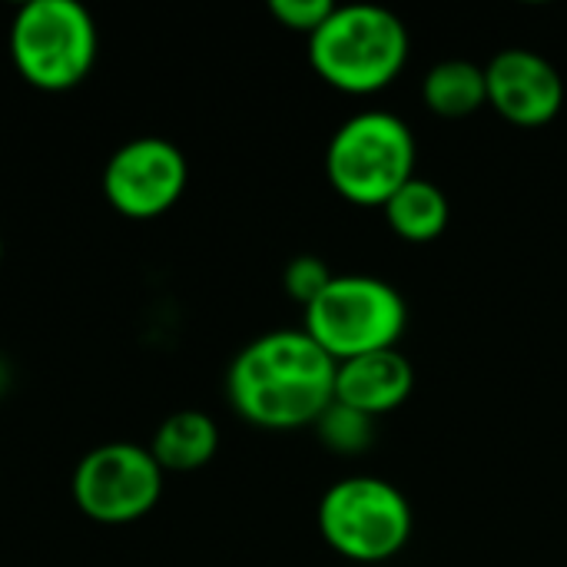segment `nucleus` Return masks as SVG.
Returning a JSON list of instances; mask_svg holds the SVG:
<instances>
[{
	"instance_id": "1",
	"label": "nucleus",
	"mask_w": 567,
	"mask_h": 567,
	"mask_svg": "<svg viewBox=\"0 0 567 567\" xmlns=\"http://www.w3.org/2000/svg\"><path fill=\"white\" fill-rule=\"evenodd\" d=\"M336 369L306 329L252 339L226 372V395L239 419L269 432L316 425L336 402Z\"/></svg>"
},
{
	"instance_id": "2",
	"label": "nucleus",
	"mask_w": 567,
	"mask_h": 567,
	"mask_svg": "<svg viewBox=\"0 0 567 567\" xmlns=\"http://www.w3.org/2000/svg\"><path fill=\"white\" fill-rule=\"evenodd\" d=\"M409 47V27L392 10L349 3L336 7L309 37V63L332 90L369 96L385 90L405 70Z\"/></svg>"
},
{
	"instance_id": "3",
	"label": "nucleus",
	"mask_w": 567,
	"mask_h": 567,
	"mask_svg": "<svg viewBox=\"0 0 567 567\" xmlns=\"http://www.w3.org/2000/svg\"><path fill=\"white\" fill-rule=\"evenodd\" d=\"M412 126L385 110L349 116L329 140V186L355 206H385L409 179H415Z\"/></svg>"
},
{
	"instance_id": "4",
	"label": "nucleus",
	"mask_w": 567,
	"mask_h": 567,
	"mask_svg": "<svg viewBox=\"0 0 567 567\" xmlns=\"http://www.w3.org/2000/svg\"><path fill=\"white\" fill-rule=\"evenodd\" d=\"M409 326V306L395 286L375 276H332L306 309V336L336 362L395 349Z\"/></svg>"
},
{
	"instance_id": "5",
	"label": "nucleus",
	"mask_w": 567,
	"mask_h": 567,
	"mask_svg": "<svg viewBox=\"0 0 567 567\" xmlns=\"http://www.w3.org/2000/svg\"><path fill=\"white\" fill-rule=\"evenodd\" d=\"M96 23L76 0H30L10 23V60L17 73L47 93L73 90L96 60Z\"/></svg>"
},
{
	"instance_id": "6",
	"label": "nucleus",
	"mask_w": 567,
	"mask_h": 567,
	"mask_svg": "<svg viewBox=\"0 0 567 567\" xmlns=\"http://www.w3.org/2000/svg\"><path fill=\"white\" fill-rule=\"evenodd\" d=\"M412 525L409 498L375 475L342 478L319 502L322 542L355 565H382L395 558L409 545Z\"/></svg>"
},
{
	"instance_id": "7",
	"label": "nucleus",
	"mask_w": 567,
	"mask_h": 567,
	"mask_svg": "<svg viewBox=\"0 0 567 567\" xmlns=\"http://www.w3.org/2000/svg\"><path fill=\"white\" fill-rule=\"evenodd\" d=\"M163 468L153 452L133 442L90 449L73 472L76 508L100 525H130L150 515L163 495Z\"/></svg>"
},
{
	"instance_id": "8",
	"label": "nucleus",
	"mask_w": 567,
	"mask_h": 567,
	"mask_svg": "<svg viewBox=\"0 0 567 567\" xmlns=\"http://www.w3.org/2000/svg\"><path fill=\"white\" fill-rule=\"evenodd\" d=\"M189 166L176 143L136 136L123 143L103 169V196L126 219H156L186 193Z\"/></svg>"
},
{
	"instance_id": "9",
	"label": "nucleus",
	"mask_w": 567,
	"mask_h": 567,
	"mask_svg": "<svg viewBox=\"0 0 567 567\" xmlns=\"http://www.w3.org/2000/svg\"><path fill=\"white\" fill-rule=\"evenodd\" d=\"M485 83L488 106L512 126H548L565 106V80L558 66L528 47L498 50L485 66Z\"/></svg>"
},
{
	"instance_id": "10",
	"label": "nucleus",
	"mask_w": 567,
	"mask_h": 567,
	"mask_svg": "<svg viewBox=\"0 0 567 567\" xmlns=\"http://www.w3.org/2000/svg\"><path fill=\"white\" fill-rule=\"evenodd\" d=\"M415 389V369L399 349L369 352L336 369V402L375 419L402 409Z\"/></svg>"
},
{
	"instance_id": "11",
	"label": "nucleus",
	"mask_w": 567,
	"mask_h": 567,
	"mask_svg": "<svg viewBox=\"0 0 567 567\" xmlns=\"http://www.w3.org/2000/svg\"><path fill=\"white\" fill-rule=\"evenodd\" d=\"M219 449V429L206 412L183 409L163 419L156 429L150 452L163 472H196L213 462Z\"/></svg>"
},
{
	"instance_id": "12",
	"label": "nucleus",
	"mask_w": 567,
	"mask_h": 567,
	"mask_svg": "<svg viewBox=\"0 0 567 567\" xmlns=\"http://www.w3.org/2000/svg\"><path fill=\"white\" fill-rule=\"evenodd\" d=\"M422 103L445 120H465L488 106L485 66L472 60H442L422 80Z\"/></svg>"
},
{
	"instance_id": "13",
	"label": "nucleus",
	"mask_w": 567,
	"mask_h": 567,
	"mask_svg": "<svg viewBox=\"0 0 567 567\" xmlns=\"http://www.w3.org/2000/svg\"><path fill=\"white\" fill-rule=\"evenodd\" d=\"M382 213H385L389 229L399 239L422 246V243H435L445 233L452 209H449L445 193L432 179L415 176L382 206Z\"/></svg>"
},
{
	"instance_id": "14",
	"label": "nucleus",
	"mask_w": 567,
	"mask_h": 567,
	"mask_svg": "<svg viewBox=\"0 0 567 567\" xmlns=\"http://www.w3.org/2000/svg\"><path fill=\"white\" fill-rule=\"evenodd\" d=\"M316 432L322 439L326 449H332L336 455H359L372 445L375 439V429H372V419L342 405V402H332L319 422H316Z\"/></svg>"
},
{
	"instance_id": "15",
	"label": "nucleus",
	"mask_w": 567,
	"mask_h": 567,
	"mask_svg": "<svg viewBox=\"0 0 567 567\" xmlns=\"http://www.w3.org/2000/svg\"><path fill=\"white\" fill-rule=\"evenodd\" d=\"M329 282H332V269L319 256H296L282 272V286H286L289 299H296L302 309H309L326 292Z\"/></svg>"
},
{
	"instance_id": "16",
	"label": "nucleus",
	"mask_w": 567,
	"mask_h": 567,
	"mask_svg": "<svg viewBox=\"0 0 567 567\" xmlns=\"http://www.w3.org/2000/svg\"><path fill=\"white\" fill-rule=\"evenodd\" d=\"M332 10H336L332 0H272V3H269V13H272L286 30L306 33V37H312V33L329 20Z\"/></svg>"
},
{
	"instance_id": "17",
	"label": "nucleus",
	"mask_w": 567,
	"mask_h": 567,
	"mask_svg": "<svg viewBox=\"0 0 567 567\" xmlns=\"http://www.w3.org/2000/svg\"><path fill=\"white\" fill-rule=\"evenodd\" d=\"M0 259H3V239H0Z\"/></svg>"
}]
</instances>
